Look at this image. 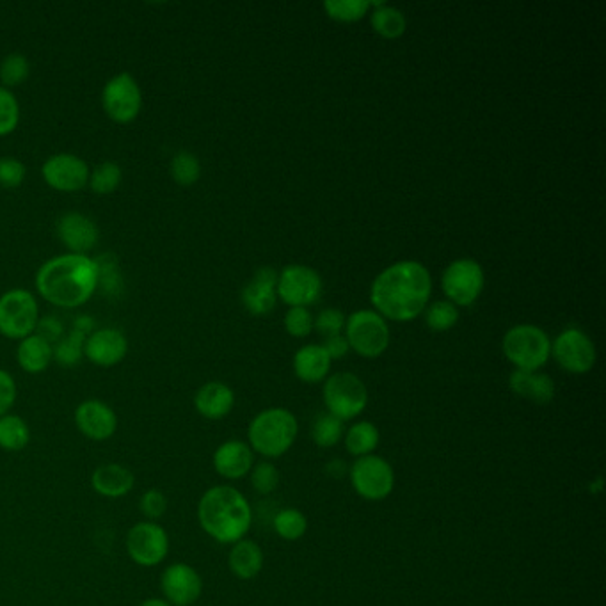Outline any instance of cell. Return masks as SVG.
<instances>
[{
    "mask_svg": "<svg viewBox=\"0 0 606 606\" xmlns=\"http://www.w3.org/2000/svg\"><path fill=\"white\" fill-rule=\"evenodd\" d=\"M432 292L431 274L427 267L407 260L384 269L370 290V299L381 317L407 322L425 310Z\"/></svg>",
    "mask_w": 606,
    "mask_h": 606,
    "instance_id": "obj_1",
    "label": "cell"
},
{
    "mask_svg": "<svg viewBox=\"0 0 606 606\" xmlns=\"http://www.w3.org/2000/svg\"><path fill=\"white\" fill-rule=\"evenodd\" d=\"M100 285L98 262L88 255L54 256L36 272V290L47 303L73 310L88 303Z\"/></svg>",
    "mask_w": 606,
    "mask_h": 606,
    "instance_id": "obj_2",
    "label": "cell"
},
{
    "mask_svg": "<svg viewBox=\"0 0 606 606\" xmlns=\"http://www.w3.org/2000/svg\"><path fill=\"white\" fill-rule=\"evenodd\" d=\"M198 521L203 532L221 544H235L246 539L253 511L248 498L232 486L207 489L198 503Z\"/></svg>",
    "mask_w": 606,
    "mask_h": 606,
    "instance_id": "obj_3",
    "label": "cell"
},
{
    "mask_svg": "<svg viewBox=\"0 0 606 606\" xmlns=\"http://www.w3.org/2000/svg\"><path fill=\"white\" fill-rule=\"evenodd\" d=\"M299 422L285 407H271L251 420L248 429L249 447L265 459H278L296 443Z\"/></svg>",
    "mask_w": 606,
    "mask_h": 606,
    "instance_id": "obj_4",
    "label": "cell"
},
{
    "mask_svg": "<svg viewBox=\"0 0 606 606\" xmlns=\"http://www.w3.org/2000/svg\"><path fill=\"white\" fill-rule=\"evenodd\" d=\"M503 354L516 370L537 372L550 359L551 343L541 327L521 324L503 336Z\"/></svg>",
    "mask_w": 606,
    "mask_h": 606,
    "instance_id": "obj_5",
    "label": "cell"
},
{
    "mask_svg": "<svg viewBox=\"0 0 606 606\" xmlns=\"http://www.w3.org/2000/svg\"><path fill=\"white\" fill-rule=\"evenodd\" d=\"M38 322L40 306L29 290L13 288L0 296V335L20 342L36 333Z\"/></svg>",
    "mask_w": 606,
    "mask_h": 606,
    "instance_id": "obj_6",
    "label": "cell"
},
{
    "mask_svg": "<svg viewBox=\"0 0 606 606\" xmlns=\"http://www.w3.org/2000/svg\"><path fill=\"white\" fill-rule=\"evenodd\" d=\"M324 404L329 415L347 422L358 418L368 404V390L358 375L338 372L324 384Z\"/></svg>",
    "mask_w": 606,
    "mask_h": 606,
    "instance_id": "obj_7",
    "label": "cell"
},
{
    "mask_svg": "<svg viewBox=\"0 0 606 606\" xmlns=\"http://www.w3.org/2000/svg\"><path fill=\"white\" fill-rule=\"evenodd\" d=\"M354 491L367 502H383L395 489V471L381 455H365L349 470Z\"/></svg>",
    "mask_w": 606,
    "mask_h": 606,
    "instance_id": "obj_8",
    "label": "cell"
},
{
    "mask_svg": "<svg viewBox=\"0 0 606 606\" xmlns=\"http://www.w3.org/2000/svg\"><path fill=\"white\" fill-rule=\"evenodd\" d=\"M349 347L363 358H379L390 345V329L379 313L359 310L345 320Z\"/></svg>",
    "mask_w": 606,
    "mask_h": 606,
    "instance_id": "obj_9",
    "label": "cell"
},
{
    "mask_svg": "<svg viewBox=\"0 0 606 606\" xmlns=\"http://www.w3.org/2000/svg\"><path fill=\"white\" fill-rule=\"evenodd\" d=\"M102 107L114 123L128 125L143 109V91L134 75L121 72L107 80L102 89Z\"/></svg>",
    "mask_w": 606,
    "mask_h": 606,
    "instance_id": "obj_10",
    "label": "cell"
},
{
    "mask_svg": "<svg viewBox=\"0 0 606 606\" xmlns=\"http://www.w3.org/2000/svg\"><path fill=\"white\" fill-rule=\"evenodd\" d=\"M125 548L137 566L157 567L168 559L169 535L159 523L144 519L128 530Z\"/></svg>",
    "mask_w": 606,
    "mask_h": 606,
    "instance_id": "obj_11",
    "label": "cell"
},
{
    "mask_svg": "<svg viewBox=\"0 0 606 606\" xmlns=\"http://www.w3.org/2000/svg\"><path fill=\"white\" fill-rule=\"evenodd\" d=\"M484 271L475 260H455L454 264L448 265L441 285L447 294L450 303L459 306H470L479 299L484 288Z\"/></svg>",
    "mask_w": 606,
    "mask_h": 606,
    "instance_id": "obj_12",
    "label": "cell"
},
{
    "mask_svg": "<svg viewBox=\"0 0 606 606\" xmlns=\"http://www.w3.org/2000/svg\"><path fill=\"white\" fill-rule=\"evenodd\" d=\"M551 354L571 374H587L596 365V347L578 327L562 331L551 345Z\"/></svg>",
    "mask_w": 606,
    "mask_h": 606,
    "instance_id": "obj_13",
    "label": "cell"
},
{
    "mask_svg": "<svg viewBox=\"0 0 606 606\" xmlns=\"http://www.w3.org/2000/svg\"><path fill=\"white\" fill-rule=\"evenodd\" d=\"M88 162L73 153H56L48 157L41 168L45 184L59 192H79L88 187Z\"/></svg>",
    "mask_w": 606,
    "mask_h": 606,
    "instance_id": "obj_14",
    "label": "cell"
},
{
    "mask_svg": "<svg viewBox=\"0 0 606 606\" xmlns=\"http://www.w3.org/2000/svg\"><path fill=\"white\" fill-rule=\"evenodd\" d=\"M160 591L171 606H191L201 598L203 580L194 567L173 562L160 575Z\"/></svg>",
    "mask_w": 606,
    "mask_h": 606,
    "instance_id": "obj_15",
    "label": "cell"
},
{
    "mask_svg": "<svg viewBox=\"0 0 606 606\" xmlns=\"http://www.w3.org/2000/svg\"><path fill=\"white\" fill-rule=\"evenodd\" d=\"M278 294L292 308L308 306L322 294V280L306 265H287L278 276Z\"/></svg>",
    "mask_w": 606,
    "mask_h": 606,
    "instance_id": "obj_16",
    "label": "cell"
},
{
    "mask_svg": "<svg viewBox=\"0 0 606 606\" xmlns=\"http://www.w3.org/2000/svg\"><path fill=\"white\" fill-rule=\"evenodd\" d=\"M73 420L84 438L102 443L111 439L118 431V415L109 404L102 400L88 399L80 402Z\"/></svg>",
    "mask_w": 606,
    "mask_h": 606,
    "instance_id": "obj_17",
    "label": "cell"
},
{
    "mask_svg": "<svg viewBox=\"0 0 606 606\" xmlns=\"http://www.w3.org/2000/svg\"><path fill=\"white\" fill-rule=\"evenodd\" d=\"M127 354V336L114 327L96 329L84 342V358H88L96 367H116L127 358Z\"/></svg>",
    "mask_w": 606,
    "mask_h": 606,
    "instance_id": "obj_18",
    "label": "cell"
},
{
    "mask_svg": "<svg viewBox=\"0 0 606 606\" xmlns=\"http://www.w3.org/2000/svg\"><path fill=\"white\" fill-rule=\"evenodd\" d=\"M57 239L73 255H88L95 248L100 232L93 219L80 212H66L57 219Z\"/></svg>",
    "mask_w": 606,
    "mask_h": 606,
    "instance_id": "obj_19",
    "label": "cell"
},
{
    "mask_svg": "<svg viewBox=\"0 0 606 606\" xmlns=\"http://www.w3.org/2000/svg\"><path fill=\"white\" fill-rule=\"evenodd\" d=\"M212 463L219 477L226 480L244 479L255 466V452L248 443L240 439H230L216 448Z\"/></svg>",
    "mask_w": 606,
    "mask_h": 606,
    "instance_id": "obj_20",
    "label": "cell"
},
{
    "mask_svg": "<svg viewBox=\"0 0 606 606\" xmlns=\"http://www.w3.org/2000/svg\"><path fill=\"white\" fill-rule=\"evenodd\" d=\"M276 296L278 272L272 267H262L242 290V303L253 315H267L276 306Z\"/></svg>",
    "mask_w": 606,
    "mask_h": 606,
    "instance_id": "obj_21",
    "label": "cell"
},
{
    "mask_svg": "<svg viewBox=\"0 0 606 606\" xmlns=\"http://www.w3.org/2000/svg\"><path fill=\"white\" fill-rule=\"evenodd\" d=\"M233 406H235V393L228 384L219 381L203 384L194 395V407L198 415L212 422L223 420L230 415Z\"/></svg>",
    "mask_w": 606,
    "mask_h": 606,
    "instance_id": "obj_22",
    "label": "cell"
},
{
    "mask_svg": "<svg viewBox=\"0 0 606 606\" xmlns=\"http://www.w3.org/2000/svg\"><path fill=\"white\" fill-rule=\"evenodd\" d=\"M91 486L95 489L96 495L116 500V498L127 496L134 489V486H136V477L123 464L105 463L100 464L93 471Z\"/></svg>",
    "mask_w": 606,
    "mask_h": 606,
    "instance_id": "obj_23",
    "label": "cell"
},
{
    "mask_svg": "<svg viewBox=\"0 0 606 606\" xmlns=\"http://www.w3.org/2000/svg\"><path fill=\"white\" fill-rule=\"evenodd\" d=\"M509 386L518 397H523L539 406H546L555 399V383L550 375L514 370L509 377Z\"/></svg>",
    "mask_w": 606,
    "mask_h": 606,
    "instance_id": "obj_24",
    "label": "cell"
},
{
    "mask_svg": "<svg viewBox=\"0 0 606 606\" xmlns=\"http://www.w3.org/2000/svg\"><path fill=\"white\" fill-rule=\"evenodd\" d=\"M264 562V551L260 544L251 539H242L239 543L232 544V550L228 553V567L232 575L244 582L260 575Z\"/></svg>",
    "mask_w": 606,
    "mask_h": 606,
    "instance_id": "obj_25",
    "label": "cell"
},
{
    "mask_svg": "<svg viewBox=\"0 0 606 606\" xmlns=\"http://www.w3.org/2000/svg\"><path fill=\"white\" fill-rule=\"evenodd\" d=\"M16 361L27 374H41L54 361V345L34 333L18 342Z\"/></svg>",
    "mask_w": 606,
    "mask_h": 606,
    "instance_id": "obj_26",
    "label": "cell"
},
{
    "mask_svg": "<svg viewBox=\"0 0 606 606\" xmlns=\"http://www.w3.org/2000/svg\"><path fill=\"white\" fill-rule=\"evenodd\" d=\"M331 361L322 345H304L294 356V372L303 383H320L329 374Z\"/></svg>",
    "mask_w": 606,
    "mask_h": 606,
    "instance_id": "obj_27",
    "label": "cell"
},
{
    "mask_svg": "<svg viewBox=\"0 0 606 606\" xmlns=\"http://www.w3.org/2000/svg\"><path fill=\"white\" fill-rule=\"evenodd\" d=\"M343 441H345L347 452L359 459V457L374 454L375 448L379 447L381 436L374 423L358 422L351 425L349 431H345Z\"/></svg>",
    "mask_w": 606,
    "mask_h": 606,
    "instance_id": "obj_28",
    "label": "cell"
},
{
    "mask_svg": "<svg viewBox=\"0 0 606 606\" xmlns=\"http://www.w3.org/2000/svg\"><path fill=\"white\" fill-rule=\"evenodd\" d=\"M370 6L375 8L372 13V27L377 34L388 40H395L406 32V16L400 9L388 6L384 0L370 2Z\"/></svg>",
    "mask_w": 606,
    "mask_h": 606,
    "instance_id": "obj_29",
    "label": "cell"
},
{
    "mask_svg": "<svg viewBox=\"0 0 606 606\" xmlns=\"http://www.w3.org/2000/svg\"><path fill=\"white\" fill-rule=\"evenodd\" d=\"M31 443V427L18 415L0 416V448L4 452H22Z\"/></svg>",
    "mask_w": 606,
    "mask_h": 606,
    "instance_id": "obj_30",
    "label": "cell"
},
{
    "mask_svg": "<svg viewBox=\"0 0 606 606\" xmlns=\"http://www.w3.org/2000/svg\"><path fill=\"white\" fill-rule=\"evenodd\" d=\"M123 171L116 162H102L89 173V189L98 196H109L120 189Z\"/></svg>",
    "mask_w": 606,
    "mask_h": 606,
    "instance_id": "obj_31",
    "label": "cell"
},
{
    "mask_svg": "<svg viewBox=\"0 0 606 606\" xmlns=\"http://www.w3.org/2000/svg\"><path fill=\"white\" fill-rule=\"evenodd\" d=\"M345 434L342 420H338L336 416L324 413L315 418V422L311 425V439L319 448H333L340 443Z\"/></svg>",
    "mask_w": 606,
    "mask_h": 606,
    "instance_id": "obj_32",
    "label": "cell"
},
{
    "mask_svg": "<svg viewBox=\"0 0 606 606\" xmlns=\"http://www.w3.org/2000/svg\"><path fill=\"white\" fill-rule=\"evenodd\" d=\"M88 335L73 329L70 335H64L54 345V359L64 368H72L79 365L80 359L84 358V342Z\"/></svg>",
    "mask_w": 606,
    "mask_h": 606,
    "instance_id": "obj_33",
    "label": "cell"
},
{
    "mask_svg": "<svg viewBox=\"0 0 606 606\" xmlns=\"http://www.w3.org/2000/svg\"><path fill=\"white\" fill-rule=\"evenodd\" d=\"M29 75H31V64L24 54L13 52L2 59V63H0L2 88H16V86L24 84L25 80L29 79Z\"/></svg>",
    "mask_w": 606,
    "mask_h": 606,
    "instance_id": "obj_34",
    "label": "cell"
},
{
    "mask_svg": "<svg viewBox=\"0 0 606 606\" xmlns=\"http://www.w3.org/2000/svg\"><path fill=\"white\" fill-rule=\"evenodd\" d=\"M171 178L175 180L176 184L182 185V187H191L200 180L201 176V164L200 159L191 152H178L175 157L171 159Z\"/></svg>",
    "mask_w": 606,
    "mask_h": 606,
    "instance_id": "obj_35",
    "label": "cell"
},
{
    "mask_svg": "<svg viewBox=\"0 0 606 606\" xmlns=\"http://www.w3.org/2000/svg\"><path fill=\"white\" fill-rule=\"evenodd\" d=\"M274 530L285 541H299L308 532V519L297 509H283L274 518Z\"/></svg>",
    "mask_w": 606,
    "mask_h": 606,
    "instance_id": "obj_36",
    "label": "cell"
},
{
    "mask_svg": "<svg viewBox=\"0 0 606 606\" xmlns=\"http://www.w3.org/2000/svg\"><path fill=\"white\" fill-rule=\"evenodd\" d=\"M327 15L340 22H356L372 8L368 0H327L324 2Z\"/></svg>",
    "mask_w": 606,
    "mask_h": 606,
    "instance_id": "obj_37",
    "label": "cell"
},
{
    "mask_svg": "<svg viewBox=\"0 0 606 606\" xmlns=\"http://www.w3.org/2000/svg\"><path fill=\"white\" fill-rule=\"evenodd\" d=\"M249 479L256 493L271 495L272 491H276V487L280 486L281 473L271 461H260L249 471Z\"/></svg>",
    "mask_w": 606,
    "mask_h": 606,
    "instance_id": "obj_38",
    "label": "cell"
},
{
    "mask_svg": "<svg viewBox=\"0 0 606 606\" xmlns=\"http://www.w3.org/2000/svg\"><path fill=\"white\" fill-rule=\"evenodd\" d=\"M459 311L450 301H436L425 311V322L432 331H448L457 324Z\"/></svg>",
    "mask_w": 606,
    "mask_h": 606,
    "instance_id": "obj_39",
    "label": "cell"
},
{
    "mask_svg": "<svg viewBox=\"0 0 606 606\" xmlns=\"http://www.w3.org/2000/svg\"><path fill=\"white\" fill-rule=\"evenodd\" d=\"M20 123V104L11 89L0 86V137L13 134Z\"/></svg>",
    "mask_w": 606,
    "mask_h": 606,
    "instance_id": "obj_40",
    "label": "cell"
},
{
    "mask_svg": "<svg viewBox=\"0 0 606 606\" xmlns=\"http://www.w3.org/2000/svg\"><path fill=\"white\" fill-rule=\"evenodd\" d=\"M168 505V496L164 495V491L155 489V487L144 491L141 498H139V511L146 518V521L159 523V519L168 512Z\"/></svg>",
    "mask_w": 606,
    "mask_h": 606,
    "instance_id": "obj_41",
    "label": "cell"
},
{
    "mask_svg": "<svg viewBox=\"0 0 606 606\" xmlns=\"http://www.w3.org/2000/svg\"><path fill=\"white\" fill-rule=\"evenodd\" d=\"M27 169L24 164L13 157H4L0 159V185L4 189H18L24 184Z\"/></svg>",
    "mask_w": 606,
    "mask_h": 606,
    "instance_id": "obj_42",
    "label": "cell"
},
{
    "mask_svg": "<svg viewBox=\"0 0 606 606\" xmlns=\"http://www.w3.org/2000/svg\"><path fill=\"white\" fill-rule=\"evenodd\" d=\"M285 327H287L288 333L296 338H304L311 333L313 329V319H311L310 311L301 306L296 308H290L285 317Z\"/></svg>",
    "mask_w": 606,
    "mask_h": 606,
    "instance_id": "obj_43",
    "label": "cell"
},
{
    "mask_svg": "<svg viewBox=\"0 0 606 606\" xmlns=\"http://www.w3.org/2000/svg\"><path fill=\"white\" fill-rule=\"evenodd\" d=\"M313 327H317L320 335H340V331L345 327V317H343L342 311L329 308V310L320 311L319 317L313 322Z\"/></svg>",
    "mask_w": 606,
    "mask_h": 606,
    "instance_id": "obj_44",
    "label": "cell"
},
{
    "mask_svg": "<svg viewBox=\"0 0 606 606\" xmlns=\"http://www.w3.org/2000/svg\"><path fill=\"white\" fill-rule=\"evenodd\" d=\"M16 395L18 390L13 375L0 368V416L8 415L11 407L15 406Z\"/></svg>",
    "mask_w": 606,
    "mask_h": 606,
    "instance_id": "obj_45",
    "label": "cell"
},
{
    "mask_svg": "<svg viewBox=\"0 0 606 606\" xmlns=\"http://www.w3.org/2000/svg\"><path fill=\"white\" fill-rule=\"evenodd\" d=\"M36 335L43 336L47 342L52 343L59 342L63 338V324L54 317H47V319H40L38 327H36Z\"/></svg>",
    "mask_w": 606,
    "mask_h": 606,
    "instance_id": "obj_46",
    "label": "cell"
},
{
    "mask_svg": "<svg viewBox=\"0 0 606 606\" xmlns=\"http://www.w3.org/2000/svg\"><path fill=\"white\" fill-rule=\"evenodd\" d=\"M324 349H326L327 354H329V358L331 359H340L349 352V342H347V338L340 333V335L326 336V343L322 345Z\"/></svg>",
    "mask_w": 606,
    "mask_h": 606,
    "instance_id": "obj_47",
    "label": "cell"
},
{
    "mask_svg": "<svg viewBox=\"0 0 606 606\" xmlns=\"http://www.w3.org/2000/svg\"><path fill=\"white\" fill-rule=\"evenodd\" d=\"M327 473L333 479H342L343 475L347 473V466H345L342 459H333L331 463L327 464Z\"/></svg>",
    "mask_w": 606,
    "mask_h": 606,
    "instance_id": "obj_48",
    "label": "cell"
},
{
    "mask_svg": "<svg viewBox=\"0 0 606 606\" xmlns=\"http://www.w3.org/2000/svg\"><path fill=\"white\" fill-rule=\"evenodd\" d=\"M139 606H171L168 601L164 598H150L144 599L143 603Z\"/></svg>",
    "mask_w": 606,
    "mask_h": 606,
    "instance_id": "obj_49",
    "label": "cell"
}]
</instances>
